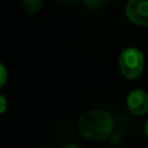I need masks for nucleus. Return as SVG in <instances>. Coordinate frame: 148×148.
I'll return each mask as SVG.
<instances>
[{
    "label": "nucleus",
    "instance_id": "obj_1",
    "mask_svg": "<svg viewBox=\"0 0 148 148\" xmlns=\"http://www.w3.org/2000/svg\"><path fill=\"white\" fill-rule=\"evenodd\" d=\"M113 128V120L109 112L102 109L86 111L77 121V131L81 136L90 141L106 139Z\"/></svg>",
    "mask_w": 148,
    "mask_h": 148
},
{
    "label": "nucleus",
    "instance_id": "obj_2",
    "mask_svg": "<svg viewBox=\"0 0 148 148\" xmlns=\"http://www.w3.org/2000/svg\"><path fill=\"white\" fill-rule=\"evenodd\" d=\"M145 65L143 54L135 47L125 49L119 56V68L121 74L127 79L138 77Z\"/></svg>",
    "mask_w": 148,
    "mask_h": 148
},
{
    "label": "nucleus",
    "instance_id": "obj_3",
    "mask_svg": "<svg viewBox=\"0 0 148 148\" xmlns=\"http://www.w3.org/2000/svg\"><path fill=\"white\" fill-rule=\"evenodd\" d=\"M126 15L131 22L136 25H148V0H128L126 5Z\"/></svg>",
    "mask_w": 148,
    "mask_h": 148
},
{
    "label": "nucleus",
    "instance_id": "obj_4",
    "mask_svg": "<svg viewBox=\"0 0 148 148\" xmlns=\"http://www.w3.org/2000/svg\"><path fill=\"white\" fill-rule=\"evenodd\" d=\"M126 104L133 114L142 116L148 112V94L140 89L133 90L128 94Z\"/></svg>",
    "mask_w": 148,
    "mask_h": 148
},
{
    "label": "nucleus",
    "instance_id": "obj_5",
    "mask_svg": "<svg viewBox=\"0 0 148 148\" xmlns=\"http://www.w3.org/2000/svg\"><path fill=\"white\" fill-rule=\"evenodd\" d=\"M43 6V0H22V7L24 12L29 14H36L40 10Z\"/></svg>",
    "mask_w": 148,
    "mask_h": 148
},
{
    "label": "nucleus",
    "instance_id": "obj_6",
    "mask_svg": "<svg viewBox=\"0 0 148 148\" xmlns=\"http://www.w3.org/2000/svg\"><path fill=\"white\" fill-rule=\"evenodd\" d=\"M110 0H83V3L90 9H99L106 6Z\"/></svg>",
    "mask_w": 148,
    "mask_h": 148
},
{
    "label": "nucleus",
    "instance_id": "obj_7",
    "mask_svg": "<svg viewBox=\"0 0 148 148\" xmlns=\"http://www.w3.org/2000/svg\"><path fill=\"white\" fill-rule=\"evenodd\" d=\"M7 80H8V72H7V68H6V66H5L2 62H0V89L6 84Z\"/></svg>",
    "mask_w": 148,
    "mask_h": 148
},
{
    "label": "nucleus",
    "instance_id": "obj_8",
    "mask_svg": "<svg viewBox=\"0 0 148 148\" xmlns=\"http://www.w3.org/2000/svg\"><path fill=\"white\" fill-rule=\"evenodd\" d=\"M7 109V99L3 95L0 94V114H2Z\"/></svg>",
    "mask_w": 148,
    "mask_h": 148
},
{
    "label": "nucleus",
    "instance_id": "obj_9",
    "mask_svg": "<svg viewBox=\"0 0 148 148\" xmlns=\"http://www.w3.org/2000/svg\"><path fill=\"white\" fill-rule=\"evenodd\" d=\"M58 2H61V3H67V5H69V3H75V2H77L79 0H57Z\"/></svg>",
    "mask_w": 148,
    "mask_h": 148
},
{
    "label": "nucleus",
    "instance_id": "obj_10",
    "mask_svg": "<svg viewBox=\"0 0 148 148\" xmlns=\"http://www.w3.org/2000/svg\"><path fill=\"white\" fill-rule=\"evenodd\" d=\"M145 134H146V136L148 138V120H147L146 124H145Z\"/></svg>",
    "mask_w": 148,
    "mask_h": 148
}]
</instances>
